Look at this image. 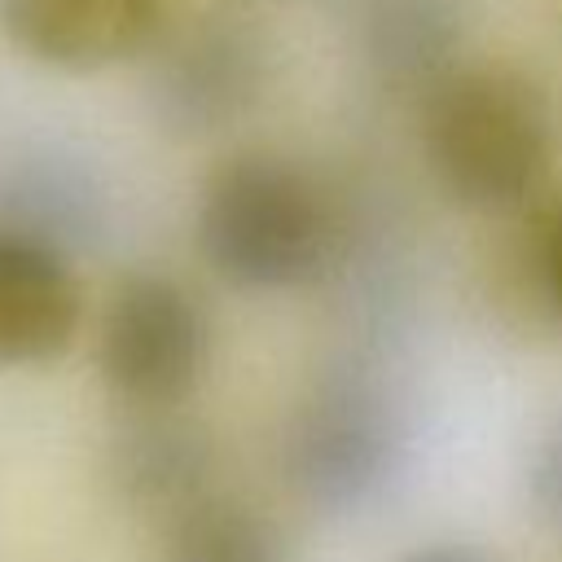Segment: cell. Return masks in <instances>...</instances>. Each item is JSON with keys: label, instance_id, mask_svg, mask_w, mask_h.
<instances>
[{"label": "cell", "instance_id": "cell-9", "mask_svg": "<svg viewBox=\"0 0 562 562\" xmlns=\"http://www.w3.org/2000/svg\"><path fill=\"white\" fill-rule=\"evenodd\" d=\"M83 329V285L70 255L0 228V369L57 364Z\"/></svg>", "mask_w": 562, "mask_h": 562}, {"label": "cell", "instance_id": "cell-14", "mask_svg": "<svg viewBox=\"0 0 562 562\" xmlns=\"http://www.w3.org/2000/svg\"><path fill=\"white\" fill-rule=\"evenodd\" d=\"M395 562H501V558H492L474 544H461V540H426V544L400 553Z\"/></svg>", "mask_w": 562, "mask_h": 562}, {"label": "cell", "instance_id": "cell-6", "mask_svg": "<svg viewBox=\"0 0 562 562\" xmlns=\"http://www.w3.org/2000/svg\"><path fill=\"white\" fill-rule=\"evenodd\" d=\"M167 0H0L4 40L35 66L97 75L145 57L162 35Z\"/></svg>", "mask_w": 562, "mask_h": 562}, {"label": "cell", "instance_id": "cell-8", "mask_svg": "<svg viewBox=\"0 0 562 562\" xmlns=\"http://www.w3.org/2000/svg\"><path fill=\"white\" fill-rule=\"evenodd\" d=\"M101 474L119 505L162 522L215 492V443L180 408L127 413L105 439Z\"/></svg>", "mask_w": 562, "mask_h": 562}, {"label": "cell", "instance_id": "cell-7", "mask_svg": "<svg viewBox=\"0 0 562 562\" xmlns=\"http://www.w3.org/2000/svg\"><path fill=\"white\" fill-rule=\"evenodd\" d=\"M0 228L35 237L70 259L101 246L110 193L101 171L66 145H22L0 158Z\"/></svg>", "mask_w": 562, "mask_h": 562}, {"label": "cell", "instance_id": "cell-13", "mask_svg": "<svg viewBox=\"0 0 562 562\" xmlns=\"http://www.w3.org/2000/svg\"><path fill=\"white\" fill-rule=\"evenodd\" d=\"M540 285H544L549 307L562 321V202L553 206V215L544 220V233H540Z\"/></svg>", "mask_w": 562, "mask_h": 562}, {"label": "cell", "instance_id": "cell-2", "mask_svg": "<svg viewBox=\"0 0 562 562\" xmlns=\"http://www.w3.org/2000/svg\"><path fill=\"white\" fill-rule=\"evenodd\" d=\"M422 149L443 198L505 215L531 202L553 167V101L518 66L461 61L422 101Z\"/></svg>", "mask_w": 562, "mask_h": 562}, {"label": "cell", "instance_id": "cell-10", "mask_svg": "<svg viewBox=\"0 0 562 562\" xmlns=\"http://www.w3.org/2000/svg\"><path fill=\"white\" fill-rule=\"evenodd\" d=\"M360 48L386 88L426 101L461 66V9L452 0H369Z\"/></svg>", "mask_w": 562, "mask_h": 562}, {"label": "cell", "instance_id": "cell-12", "mask_svg": "<svg viewBox=\"0 0 562 562\" xmlns=\"http://www.w3.org/2000/svg\"><path fill=\"white\" fill-rule=\"evenodd\" d=\"M527 496L531 509L562 536V413L544 426L527 457Z\"/></svg>", "mask_w": 562, "mask_h": 562}, {"label": "cell", "instance_id": "cell-3", "mask_svg": "<svg viewBox=\"0 0 562 562\" xmlns=\"http://www.w3.org/2000/svg\"><path fill=\"white\" fill-rule=\"evenodd\" d=\"M408 452V400L395 378L364 356L325 364L281 426V474L290 492L329 518L382 505L404 479Z\"/></svg>", "mask_w": 562, "mask_h": 562}, {"label": "cell", "instance_id": "cell-11", "mask_svg": "<svg viewBox=\"0 0 562 562\" xmlns=\"http://www.w3.org/2000/svg\"><path fill=\"white\" fill-rule=\"evenodd\" d=\"M158 527V562H294L281 522L220 487L176 509Z\"/></svg>", "mask_w": 562, "mask_h": 562}, {"label": "cell", "instance_id": "cell-4", "mask_svg": "<svg viewBox=\"0 0 562 562\" xmlns=\"http://www.w3.org/2000/svg\"><path fill=\"white\" fill-rule=\"evenodd\" d=\"M92 356L105 391L127 413L180 408L211 360L206 307L171 272H123L101 303Z\"/></svg>", "mask_w": 562, "mask_h": 562}, {"label": "cell", "instance_id": "cell-1", "mask_svg": "<svg viewBox=\"0 0 562 562\" xmlns=\"http://www.w3.org/2000/svg\"><path fill=\"white\" fill-rule=\"evenodd\" d=\"M193 241L206 268L233 290L285 294L329 272L338 215L303 162L241 149L206 171L193 206Z\"/></svg>", "mask_w": 562, "mask_h": 562}, {"label": "cell", "instance_id": "cell-5", "mask_svg": "<svg viewBox=\"0 0 562 562\" xmlns=\"http://www.w3.org/2000/svg\"><path fill=\"white\" fill-rule=\"evenodd\" d=\"M145 110L171 140L237 127L268 92V35L237 13H202L162 31L145 53Z\"/></svg>", "mask_w": 562, "mask_h": 562}]
</instances>
